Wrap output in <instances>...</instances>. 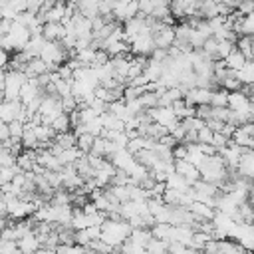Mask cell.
Segmentation results:
<instances>
[{"label":"cell","mask_w":254,"mask_h":254,"mask_svg":"<svg viewBox=\"0 0 254 254\" xmlns=\"http://www.w3.org/2000/svg\"><path fill=\"white\" fill-rule=\"evenodd\" d=\"M131 230H133V226L127 222V220H115V218H107L103 224H101V240H105L107 244H111V246H121L127 238H129V234H131Z\"/></svg>","instance_id":"6da1fadb"},{"label":"cell","mask_w":254,"mask_h":254,"mask_svg":"<svg viewBox=\"0 0 254 254\" xmlns=\"http://www.w3.org/2000/svg\"><path fill=\"white\" fill-rule=\"evenodd\" d=\"M129 46H131V54H133V56H145V58H151V54H153L155 48H157L151 32L137 36Z\"/></svg>","instance_id":"7a4b0ae2"},{"label":"cell","mask_w":254,"mask_h":254,"mask_svg":"<svg viewBox=\"0 0 254 254\" xmlns=\"http://www.w3.org/2000/svg\"><path fill=\"white\" fill-rule=\"evenodd\" d=\"M175 171H177L179 175H183V177L189 181L190 187H192L196 181H200V171H198V167L192 165V163L187 161V159H177V161H175Z\"/></svg>","instance_id":"3957f363"},{"label":"cell","mask_w":254,"mask_h":254,"mask_svg":"<svg viewBox=\"0 0 254 254\" xmlns=\"http://www.w3.org/2000/svg\"><path fill=\"white\" fill-rule=\"evenodd\" d=\"M210 97H212V89H208V87H192L190 91L185 93L187 103L192 105V107L210 105Z\"/></svg>","instance_id":"277c9868"},{"label":"cell","mask_w":254,"mask_h":254,"mask_svg":"<svg viewBox=\"0 0 254 254\" xmlns=\"http://www.w3.org/2000/svg\"><path fill=\"white\" fill-rule=\"evenodd\" d=\"M228 107L232 111H242V113H250L252 109V97L246 95L244 91H230L228 95Z\"/></svg>","instance_id":"5b68a950"},{"label":"cell","mask_w":254,"mask_h":254,"mask_svg":"<svg viewBox=\"0 0 254 254\" xmlns=\"http://www.w3.org/2000/svg\"><path fill=\"white\" fill-rule=\"evenodd\" d=\"M18 246H20L22 254H34L36 250L42 248V242H40V236L36 234V230H32V232L24 234V236L18 240Z\"/></svg>","instance_id":"8992f818"},{"label":"cell","mask_w":254,"mask_h":254,"mask_svg":"<svg viewBox=\"0 0 254 254\" xmlns=\"http://www.w3.org/2000/svg\"><path fill=\"white\" fill-rule=\"evenodd\" d=\"M65 34H67V30H65V26L62 22H48V24H44V38L48 42H62Z\"/></svg>","instance_id":"52a82bcc"},{"label":"cell","mask_w":254,"mask_h":254,"mask_svg":"<svg viewBox=\"0 0 254 254\" xmlns=\"http://www.w3.org/2000/svg\"><path fill=\"white\" fill-rule=\"evenodd\" d=\"M224 62H226V65H228L230 69L240 71V69H242V67H244V65H246L250 60H248V58H246V56H244V54H242L238 48H234V50H232V52L226 56V60H224Z\"/></svg>","instance_id":"ba28073f"},{"label":"cell","mask_w":254,"mask_h":254,"mask_svg":"<svg viewBox=\"0 0 254 254\" xmlns=\"http://www.w3.org/2000/svg\"><path fill=\"white\" fill-rule=\"evenodd\" d=\"M198 14L204 20H212L218 14V2L216 0H198Z\"/></svg>","instance_id":"9c48e42d"},{"label":"cell","mask_w":254,"mask_h":254,"mask_svg":"<svg viewBox=\"0 0 254 254\" xmlns=\"http://www.w3.org/2000/svg\"><path fill=\"white\" fill-rule=\"evenodd\" d=\"M129 240L135 242L137 246L147 248V244L153 240V232H151V228H133L129 234Z\"/></svg>","instance_id":"30bf717a"},{"label":"cell","mask_w":254,"mask_h":254,"mask_svg":"<svg viewBox=\"0 0 254 254\" xmlns=\"http://www.w3.org/2000/svg\"><path fill=\"white\" fill-rule=\"evenodd\" d=\"M54 143L58 147H62V149H69V147H75L77 145V135L73 133V129L64 131V133H58L56 139H54Z\"/></svg>","instance_id":"8fae6325"},{"label":"cell","mask_w":254,"mask_h":254,"mask_svg":"<svg viewBox=\"0 0 254 254\" xmlns=\"http://www.w3.org/2000/svg\"><path fill=\"white\" fill-rule=\"evenodd\" d=\"M228 95H230V91H228V89H224V87L212 89L210 105H212V107H228Z\"/></svg>","instance_id":"7c38bea8"},{"label":"cell","mask_w":254,"mask_h":254,"mask_svg":"<svg viewBox=\"0 0 254 254\" xmlns=\"http://www.w3.org/2000/svg\"><path fill=\"white\" fill-rule=\"evenodd\" d=\"M236 48L248 58V60H252V48H254V38L252 36H240L238 40H236Z\"/></svg>","instance_id":"4fadbf2b"},{"label":"cell","mask_w":254,"mask_h":254,"mask_svg":"<svg viewBox=\"0 0 254 254\" xmlns=\"http://www.w3.org/2000/svg\"><path fill=\"white\" fill-rule=\"evenodd\" d=\"M52 127L58 131V133H64V131H69L71 129V119H69V113H62L58 115L54 121H52Z\"/></svg>","instance_id":"5bb4252c"},{"label":"cell","mask_w":254,"mask_h":254,"mask_svg":"<svg viewBox=\"0 0 254 254\" xmlns=\"http://www.w3.org/2000/svg\"><path fill=\"white\" fill-rule=\"evenodd\" d=\"M93 143H95V135L91 133H81L77 135V147L83 151V153H89L93 149Z\"/></svg>","instance_id":"9a60e30c"},{"label":"cell","mask_w":254,"mask_h":254,"mask_svg":"<svg viewBox=\"0 0 254 254\" xmlns=\"http://www.w3.org/2000/svg\"><path fill=\"white\" fill-rule=\"evenodd\" d=\"M18 173H22V169H20L18 165H12V167H2V169H0V179H2V185L12 183V181H14V177H16Z\"/></svg>","instance_id":"2e32d148"},{"label":"cell","mask_w":254,"mask_h":254,"mask_svg":"<svg viewBox=\"0 0 254 254\" xmlns=\"http://www.w3.org/2000/svg\"><path fill=\"white\" fill-rule=\"evenodd\" d=\"M202 52L208 56V58H212V60H218V40L212 36V38H208L206 42H204V46H202Z\"/></svg>","instance_id":"e0dca14e"},{"label":"cell","mask_w":254,"mask_h":254,"mask_svg":"<svg viewBox=\"0 0 254 254\" xmlns=\"http://www.w3.org/2000/svg\"><path fill=\"white\" fill-rule=\"evenodd\" d=\"M141 101H143L145 109H155V107H159V93L157 91H145L141 95Z\"/></svg>","instance_id":"ac0fdd59"},{"label":"cell","mask_w":254,"mask_h":254,"mask_svg":"<svg viewBox=\"0 0 254 254\" xmlns=\"http://www.w3.org/2000/svg\"><path fill=\"white\" fill-rule=\"evenodd\" d=\"M238 77L242 83H254V62L252 60L238 71Z\"/></svg>","instance_id":"d6986e66"},{"label":"cell","mask_w":254,"mask_h":254,"mask_svg":"<svg viewBox=\"0 0 254 254\" xmlns=\"http://www.w3.org/2000/svg\"><path fill=\"white\" fill-rule=\"evenodd\" d=\"M212 139H214V131L208 125H204V127H200L196 131V143H208V145H212Z\"/></svg>","instance_id":"ffe728a7"},{"label":"cell","mask_w":254,"mask_h":254,"mask_svg":"<svg viewBox=\"0 0 254 254\" xmlns=\"http://www.w3.org/2000/svg\"><path fill=\"white\" fill-rule=\"evenodd\" d=\"M16 155L8 149V147H2V153H0V163H2V167H12V165H16Z\"/></svg>","instance_id":"44dd1931"},{"label":"cell","mask_w":254,"mask_h":254,"mask_svg":"<svg viewBox=\"0 0 254 254\" xmlns=\"http://www.w3.org/2000/svg\"><path fill=\"white\" fill-rule=\"evenodd\" d=\"M10 137H12V133H10V125L2 121V125H0V141H8Z\"/></svg>","instance_id":"7402d4cb"},{"label":"cell","mask_w":254,"mask_h":254,"mask_svg":"<svg viewBox=\"0 0 254 254\" xmlns=\"http://www.w3.org/2000/svg\"><path fill=\"white\" fill-rule=\"evenodd\" d=\"M206 125L216 133V131H222V127H224V121H218V119H208L206 121Z\"/></svg>","instance_id":"603a6c76"},{"label":"cell","mask_w":254,"mask_h":254,"mask_svg":"<svg viewBox=\"0 0 254 254\" xmlns=\"http://www.w3.org/2000/svg\"><path fill=\"white\" fill-rule=\"evenodd\" d=\"M34 254H56V250H52V248H44V246H42V248L36 250Z\"/></svg>","instance_id":"cb8c5ba5"}]
</instances>
